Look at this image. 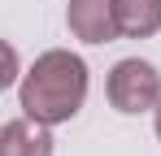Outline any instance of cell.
<instances>
[{"label":"cell","mask_w":161,"mask_h":156,"mask_svg":"<svg viewBox=\"0 0 161 156\" xmlns=\"http://www.w3.org/2000/svg\"><path fill=\"white\" fill-rule=\"evenodd\" d=\"M105 91L118 113H148V108L161 104V74H157V65H148L139 56H126L109 70Z\"/></svg>","instance_id":"obj_2"},{"label":"cell","mask_w":161,"mask_h":156,"mask_svg":"<svg viewBox=\"0 0 161 156\" xmlns=\"http://www.w3.org/2000/svg\"><path fill=\"white\" fill-rule=\"evenodd\" d=\"M87 100V65L83 56L65 48H53L44 56H35L31 74L22 78V113L35 122H70Z\"/></svg>","instance_id":"obj_1"},{"label":"cell","mask_w":161,"mask_h":156,"mask_svg":"<svg viewBox=\"0 0 161 156\" xmlns=\"http://www.w3.org/2000/svg\"><path fill=\"white\" fill-rule=\"evenodd\" d=\"M157 139H161V104H157Z\"/></svg>","instance_id":"obj_6"},{"label":"cell","mask_w":161,"mask_h":156,"mask_svg":"<svg viewBox=\"0 0 161 156\" xmlns=\"http://www.w3.org/2000/svg\"><path fill=\"white\" fill-rule=\"evenodd\" d=\"M0 156H53V134L48 122H35V117H13L0 130Z\"/></svg>","instance_id":"obj_4"},{"label":"cell","mask_w":161,"mask_h":156,"mask_svg":"<svg viewBox=\"0 0 161 156\" xmlns=\"http://www.w3.org/2000/svg\"><path fill=\"white\" fill-rule=\"evenodd\" d=\"M65 26H70V35L83 39V44H109V39L122 35L113 0H70Z\"/></svg>","instance_id":"obj_3"},{"label":"cell","mask_w":161,"mask_h":156,"mask_svg":"<svg viewBox=\"0 0 161 156\" xmlns=\"http://www.w3.org/2000/svg\"><path fill=\"white\" fill-rule=\"evenodd\" d=\"M113 9L126 39H148L161 30V0H113Z\"/></svg>","instance_id":"obj_5"}]
</instances>
